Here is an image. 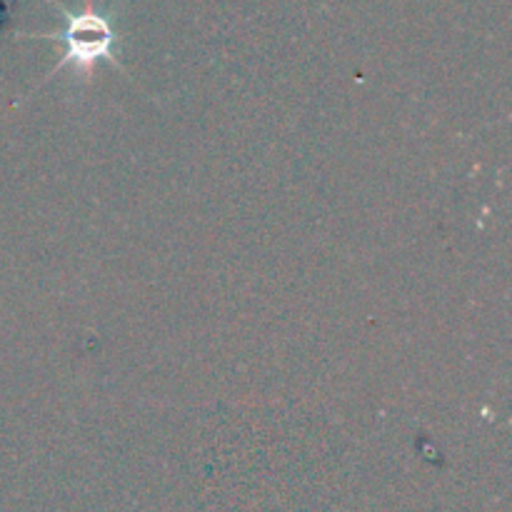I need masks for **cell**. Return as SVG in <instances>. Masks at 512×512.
Masks as SVG:
<instances>
[{
	"label": "cell",
	"instance_id": "cell-1",
	"mask_svg": "<svg viewBox=\"0 0 512 512\" xmlns=\"http://www.w3.org/2000/svg\"><path fill=\"white\" fill-rule=\"evenodd\" d=\"M63 40L68 45V53H65L60 65L70 63V60L78 65H90L98 58H103V55H110L115 35L100 15L83 13L68 15V28H65Z\"/></svg>",
	"mask_w": 512,
	"mask_h": 512
}]
</instances>
